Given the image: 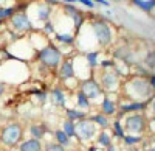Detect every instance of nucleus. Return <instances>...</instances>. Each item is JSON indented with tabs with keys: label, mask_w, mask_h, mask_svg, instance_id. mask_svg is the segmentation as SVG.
I'll use <instances>...</instances> for the list:
<instances>
[{
	"label": "nucleus",
	"mask_w": 155,
	"mask_h": 151,
	"mask_svg": "<svg viewBox=\"0 0 155 151\" xmlns=\"http://www.w3.org/2000/svg\"><path fill=\"white\" fill-rule=\"evenodd\" d=\"M126 87H127L129 94L135 98V101H141V100H146V98L153 97V89L149 86V83L146 80H143L141 77L132 78L130 81L127 83Z\"/></svg>",
	"instance_id": "obj_1"
},
{
	"label": "nucleus",
	"mask_w": 155,
	"mask_h": 151,
	"mask_svg": "<svg viewBox=\"0 0 155 151\" xmlns=\"http://www.w3.org/2000/svg\"><path fill=\"white\" fill-rule=\"evenodd\" d=\"M37 58L41 59V62H42L44 66H47L48 69H56L61 64L62 55H61V50L59 48H56L53 44H48L42 50H39Z\"/></svg>",
	"instance_id": "obj_2"
},
{
	"label": "nucleus",
	"mask_w": 155,
	"mask_h": 151,
	"mask_svg": "<svg viewBox=\"0 0 155 151\" xmlns=\"http://www.w3.org/2000/svg\"><path fill=\"white\" fill-rule=\"evenodd\" d=\"M92 30L99 47H109L112 44V30L107 25V22L101 19H95L92 22Z\"/></svg>",
	"instance_id": "obj_3"
},
{
	"label": "nucleus",
	"mask_w": 155,
	"mask_h": 151,
	"mask_svg": "<svg viewBox=\"0 0 155 151\" xmlns=\"http://www.w3.org/2000/svg\"><path fill=\"white\" fill-rule=\"evenodd\" d=\"M22 132L23 131H22V126L19 123H9L2 129L0 140L6 146H16L22 139Z\"/></svg>",
	"instance_id": "obj_4"
},
{
	"label": "nucleus",
	"mask_w": 155,
	"mask_h": 151,
	"mask_svg": "<svg viewBox=\"0 0 155 151\" xmlns=\"http://www.w3.org/2000/svg\"><path fill=\"white\" fill-rule=\"evenodd\" d=\"M126 131L130 132L134 136H140L146 131V118L141 115V114H132V115H127L126 117Z\"/></svg>",
	"instance_id": "obj_5"
},
{
	"label": "nucleus",
	"mask_w": 155,
	"mask_h": 151,
	"mask_svg": "<svg viewBox=\"0 0 155 151\" xmlns=\"http://www.w3.org/2000/svg\"><path fill=\"white\" fill-rule=\"evenodd\" d=\"M74 134L81 140H90L96 134V125L90 118H82L74 125Z\"/></svg>",
	"instance_id": "obj_6"
},
{
	"label": "nucleus",
	"mask_w": 155,
	"mask_h": 151,
	"mask_svg": "<svg viewBox=\"0 0 155 151\" xmlns=\"http://www.w3.org/2000/svg\"><path fill=\"white\" fill-rule=\"evenodd\" d=\"M9 23L14 31L17 33H25V31H30L33 28L31 25V20L28 17V14L25 11H19V12H14L11 17H9Z\"/></svg>",
	"instance_id": "obj_7"
},
{
	"label": "nucleus",
	"mask_w": 155,
	"mask_h": 151,
	"mask_svg": "<svg viewBox=\"0 0 155 151\" xmlns=\"http://www.w3.org/2000/svg\"><path fill=\"white\" fill-rule=\"evenodd\" d=\"M79 92H81L84 97H87V100L90 101V100H96L104 91L101 89V86L96 83V80H93V78H85V80L81 81V89H79Z\"/></svg>",
	"instance_id": "obj_8"
},
{
	"label": "nucleus",
	"mask_w": 155,
	"mask_h": 151,
	"mask_svg": "<svg viewBox=\"0 0 155 151\" xmlns=\"http://www.w3.org/2000/svg\"><path fill=\"white\" fill-rule=\"evenodd\" d=\"M118 81H120V77H118V73L113 72V70H106V72H102V75H101L102 87L107 89L106 92H110L112 89H115V87L118 86Z\"/></svg>",
	"instance_id": "obj_9"
},
{
	"label": "nucleus",
	"mask_w": 155,
	"mask_h": 151,
	"mask_svg": "<svg viewBox=\"0 0 155 151\" xmlns=\"http://www.w3.org/2000/svg\"><path fill=\"white\" fill-rule=\"evenodd\" d=\"M59 78L62 81H68V80H73L74 77V67H73V61L71 59H65L62 62V64H59Z\"/></svg>",
	"instance_id": "obj_10"
},
{
	"label": "nucleus",
	"mask_w": 155,
	"mask_h": 151,
	"mask_svg": "<svg viewBox=\"0 0 155 151\" xmlns=\"http://www.w3.org/2000/svg\"><path fill=\"white\" fill-rule=\"evenodd\" d=\"M19 149L20 151H41L42 149V143H41V140H37V139H30V140L22 142Z\"/></svg>",
	"instance_id": "obj_11"
},
{
	"label": "nucleus",
	"mask_w": 155,
	"mask_h": 151,
	"mask_svg": "<svg viewBox=\"0 0 155 151\" xmlns=\"http://www.w3.org/2000/svg\"><path fill=\"white\" fill-rule=\"evenodd\" d=\"M147 108V101H132V103H127V105H121L120 109L121 112H130V111H135V114L138 111H143Z\"/></svg>",
	"instance_id": "obj_12"
},
{
	"label": "nucleus",
	"mask_w": 155,
	"mask_h": 151,
	"mask_svg": "<svg viewBox=\"0 0 155 151\" xmlns=\"http://www.w3.org/2000/svg\"><path fill=\"white\" fill-rule=\"evenodd\" d=\"M101 108H102V114H104L106 117L107 115H113L116 112V105L113 100H110L109 97H104V100H102L101 103Z\"/></svg>",
	"instance_id": "obj_13"
},
{
	"label": "nucleus",
	"mask_w": 155,
	"mask_h": 151,
	"mask_svg": "<svg viewBox=\"0 0 155 151\" xmlns=\"http://www.w3.org/2000/svg\"><path fill=\"white\" fill-rule=\"evenodd\" d=\"M134 5L138 6L140 9H143L144 12H150L155 8V2H153V0H134Z\"/></svg>",
	"instance_id": "obj_14"
},
{
	"label": "nucleus",
	"mask_w": 155,
	"mask_h": 151,
	"mask_svg": "<svg viewBox=\"0 0 155 151\" xmlns=\"http://www.w3.org/2000/svg\"><path fill=\"white\" fill-rule=\"evenodd\" d=\"M51 97H53L54 103L58 106H65V95H64V91L61 87H56V89L51 91Z\"/></svg>",
	"instance_id": "obj_15"
},
{
	"label": "nucleus",
	"mask_w": 155,
	"mask_h": 151,
	"mask_svg": "<svg viewBox=\"0 0 155 151\" xmlns=\"http://www.w3.org/2000/svg\"><path fill=\"white\" fill-rule=\"evenodd\" d=\"M67 120H70V122H79V120H82V118H85V112H81V111H76V109H67Z\"/></svg>",
	"instance_id": "obj_16"
},
{
	"label": "nucleus",
	"mask_w": 155,
	"mask_h": 151,
	"mask_svg": "<svg viewBox=\"0 0 155 151\" xmlns=\"http://www.w3.org/2000/svg\"><path fill=\"white\" fill-rule=\"evenodd\" d=\"M98 56H99V52H88V53H85L84 58L88 62V67L90 69L98 67Z\"/></svg>",
	"instance_id": "obj_17"
},
{
	"label": "nucleus",
	"mask_w": 155,
	"mask_h": 151,
	"mask_svg": "<svg viewBox=\"0 0 155 151\" xmlns=\"http://www.w3.org/2000/svg\"><path fill=\"white\" fill-rule=\"evenodd\" d=\"M30 132L33 134V139L41 140L42 137H44V134H45V128L42 126V125H31Z\"/></svg>",
	"instance_id": "obj_18"
},
{
	"label": "nucleus",
	"mask_w": 155,
	"mask_h": 151,
	"mask_svg": "<svg viewBox=\"0 0 155 151\" xmlns=\"http://www.w3.org/2000/svg\"><path fill=\"white\" fill-rule=\"evenodd\" d=\"M62 132L65 134L68 139L70 137H74L76 134H74V123L73 122H70V120H65L62 123Z\"/></svg>",
	"instance_id": "obj_19"
},
{
	"label": "nucleus",
	"mask_w": 155,
	"mask_h": 151,
	"mask_svg": "<svg viewBox=\"0 0 155 151\" xmlns=\"http://www.w3.org/2000/svg\"><path fill=\"white\" fill-rule=\"evenodd\" d=\"M98 143L102 145V146H106V148H109V146L112 145V137H110V134H109L107 131L99 132V134H98Z\"/></svg>",
	"instance_id": "obj_20"
},
{
	"label": "nucleus",
	"mask_w": 155,
	"mask_h": 151,
	"mask_svg": "<svg viewBox=\"0 0 155 151\" xmlns=\"http://www.w3.org/2000/svg\"><path fill=\"white\" fill-rule=\"evenodd\" d=\"M90 120H92L93 123H96V125H99V126H101V128H104V129L109 126V118H107L104 114H95Z\"/></svg>",
	"instance_id": "obj_21"
},
{
	"label": "nucleus",
	"mask_w": 155,
	"mask_h": 151,
	"mask_svg": "<svg viewBox=\"0 0 155 151\" xmlns=\"http://www.w3.org/2000/svg\"><path fill=\"white\" fill-rule=\"evenodd\" d=\"M115 56L116 58H120V59H123V61H126V62H129L130 61V58H132V53H130V50L129 48H118L115 52Z\"/></svg>",
	"instance_id": "obj_22"
},
{
	"label": "nucleus",
	"mask_w": 155,
	"mask_h": 151,
	"mask_svg": "<svg viewBox=\"0 0 155 151\" xmlns=\"http://www.w3.org/2000/svg\"><path fill=\"white\" fill-rule=\"evenodd\" d=\"M50 14H51V8L48 5L47 6H41V8H39V11H37V17L41 19V20H47L48 22Z\"/></svg>",
	"instance_id": "obj_23"
},
{
	"label": "nucleus",
	"mask_w": 155,
	"mask_h": 151,
	"mask_svg": "<svg viewBox=\"0 0 155 151\" xmlns=\"http://www.w3.org/2000/svg\"><path fill=\"white\" fill-rule=\"evenodd\" d=\"M54 136H56V140H58V143L61 145V146H67L68 143H70V139L62 132V129H59V131H56L54 132Z\"/></svg>",
	"instance_id": "obj_24"
},
{
	"label": "nucleus",
	"mask_w": 155,
	"mask_h": 151,
	"mask_svg": "<svg viewBox=\"0 0 155 151\" xmlns=\"http://www.w3.org/2000/svg\"><path fill=\"white\" fill-rule=\"evenodd\" d=\"M123 140H124L126 145H137L143 139H141V136H129V134H124L123 136Z\"/></svg>",
	"instance_id": "obj_25"
},
{
	"label": "nucleus",
	"mask_w": 155,
	"mask_h": 151,
	"mask_svg": "<svg viewBox=\"0 0 155 151\" xmlns=\"http://www.w3.org/2000/svg\"><path fill=\"white\" fill-rule=\"evenodd\" d=\"M144 62H146V67H147L150 72H153V67H155V55H153L152 50H150V52H147Z\"/></svg>",
	"instance_id": "obj_26"
},
{
	"label": "nucleus",
	"mask_w": 155,
	"mask_h": 151,
	"mask_svg": "<svg viewBox=\"0 0 155 151\" xmlns=\"http://www.w3.org/2000/svg\"><path fill=\"white\" fill-rule=\"evenodd\" d=\"M113 132H115L116 137H121V139H123V136H124V128H123V125H121L120 120H115V123H113Z\"/></svg>",
	"instance_id": "obj_27"
},
{
	"label": "nucleus",
	"mask_w": 155,
	"mask_h": 151,
	"mask_svg": "<svg viewBox=\"0 0 155 151\" xmlns=\"http://www.w3.org/2000/svg\"><path fill=\"white\" fill-rule=\"evenodd\" d=\"M56 39L59 42H64V44H73L74 42V37L71 34H56Z\"/></svg>",
	"instance_id": "obj_28"
},
{
	"label": "nucleus",
	"mask_w": 155,
	"mask_h": 151,
	"mask_svg": "<svg viewBox=\"0 0 155 151\" xmlns=\"http://www.w3.org/2000/svg\"><path fill=\"white\" fill-rule=\"evenodd\" d=\"M78 105L81 108H88L90 106V101L87 100V97H84L81 92H78Z\"/></svg>",
	"instance_id": "obj_29"
},
{
	"label": "nucleus",
	"mask_w": 155,
	"mask_h": 151,
	"mask_svg": "<svg viewBox=\"0 0 155 151\" xmlns=\"http://www.w3.org/2000/svg\"><path fill=\"white\" fill-rule=\"evenodd\" d=\"M45 151H65V148L61 146L59 143H48L45 146Z\"/></svg>",
	"instance_id": "obj_30"
},
{
	"label": "nucleus",
	"mask_w": 155,
	"mask_h": 151,
	"mask_svg": "<svg viewBox=\"0 0 155 151\" xmlns=\"http://www.w3.org/2000/svg\"><path fill=\"white\" fill-rule=\"evenodd\" d=\"M113 66H115L113 61H102V62H101V67H102V69H107V70L112 69Z\"/></svg>",
	"instance_id": "obj_31"
},
{
	"label": "nucleus",
	"mask_w": 155,
	"mask_h": 151,
	"mask_svg": "<svg viewBox=\"0 0 155 151\" xmlns=\"http://www.w3.org/2000/svg\"><path fill=\"white\" fill-rule=\"evenodd\" d=\"M81 3L87 8H95V2L93 0H81Z\"/></svg>",
	"instance_id": "obj_32"
},
{
	"label": "nucleus",
	"mask_w": 155,
	"mask_h": 151,
	"mask_svg": "<svg viewBox=\"0 0 155 151\" xmlns=\"http://www.w3.org/2000/svg\"><path fill=\"white\" fill-rule=\"evenodd\" d=\"M44 28H45L47 33H53V31H54V27H53V23H51V22H47Z\"/></svg>",
	"instance_id": "obj_33"
},
{
	"label": "nucleus",
	"mask_w": 155,
	"mask_h": 151,
	"mask_svg": "<svg viewBox=\"0 0 155 151\" xmlns=\"http://www.w3.org/2000/svg\"><path fill=\"white\" fill-rule=\"evenodd\" d=\"M5 91H6V84H5L3 81H0V97H3Z\"/></svg>",
	"instance_id": "obj_34"
},
{
	"label": "nucleus",
	"mask_w": 155,
	"mask_h": 151,
	"mask_svg": "<svg viewBox=\"0 0 155 151\" xmlns=\"http://www.w3.org/2000/svg\"><path fill=\"white\" fill-rule=\"evenodd\" d=\"M149 86L152 87V89H153V87H155V77H153V75H150V77H149Z\"/></svg>",
	"instance_id": "obj_35"
},
{
	"label": "nucleus",
	"mask_w": 155,
	"mask_h": 151,
	"mask_svg": "<svg viewBox=\"0 0 155 151\" xmlns=\"http://www.w3.org/2000/svg\"><path fill=\"white\" fill-rule=\"evenodd\" d=\"M98 3H99V5H102V6H106V8H109V6H110V2H107V0H99Z\"/></svg>",
	"instance_id": "obj_36"
},
{
	"label": "nucleus",
	"mask_w": 155,
	"mask_h": 151,
	"mask_svg": "<svg viewBox=\"0 0 155 151\" xmlns=\"http://www.w3.org/2000/svg\"><path fill=\"white\" fill-rule=\"evenodd\" d=\"M5 19V8H0V20Z\"/></svg>",
	"instance_id": "obj_37"
},
{
	"label": "nucleus",
	"mask_w": 155,
	"mask_h": 151,
	"mask_svg": "<svg viewBox=\"0 0 155 151\" xmlns=\"http://www.w3.org/2000/svg\"><path fill=\"white\" fill-rule=\"evenodd\" d=\"M107 151H118V149H116V146H115V145L112 143V145H110V146L107 148Z\"/></svg>",
	"instance_id": "obj_38"
},
{
	"label": "nucleus",
	"mask_w": 155,
	"mask_h": 151,
	"mask_svg": "<svg viewBox=\"0 0 155 151\" xmlns=\"http://www.w3.org/2000/svg\"><path fill=\"white\" fill-rule=\"evenodd\" d=\"M87 151H98V149H96V148H95V146H90V148H88V149H87Z\"/></svg>",
	"instance_id": "obj_39"
},
{
	"label": "nucleus",
	"mask_w": 155,
	"mask_h": 151,
	"mask_svg": "<svg viewBox=\"0 0 155 151\" xmlns=\"http://www.w3.org/2000/svg\"><path fill=\"white\" fill-rule=\"evenodd\" d=\"M149 151H155V149H153V146H152V148H150V149H149Z\"/></svg>",
	"instance_id": "obj_40"
},
{
	"label": "nucleus",
	"mask_w": 155,
	"mask_h": 151,
	"mask_svg": "<svg viewBox=\"0 0 155 151\" xmlns=\"http://www.w3.org/2000/svg\"><path fill=\"white\" fill-rule=\"evenodd\" d=\"M2 23H3V20H0V25H2Z\"/></svg>",
	"instance_id": "obj_41"
}]
</instances>
